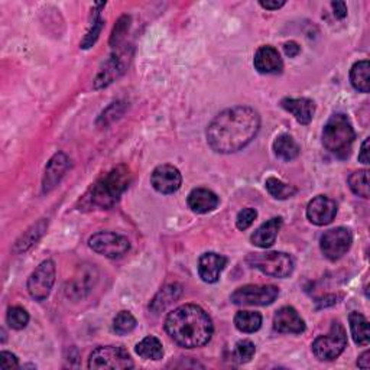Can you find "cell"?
Listing matches in <instances>:
<instances>
[{"label": "cell", "mask_w": 370, "mask_h": 370, "mask_svg": "<svg viewBox=\"0 0 370 370\" xmlns=\"http://www.w3.org/2000/svg\"><path fill=\"white\" fill-rule=\"evenodd\" d=\"M260 129L259 113L248 106L231 107L215 116L207 128L208 146L217 153H235L248 146Z\"/></svg>", "instance_id": "obj_1"}, {"label": "cell", "mask_w": 370, "mask_h": 370, "mask_svg": "<svg viewBox=\"0 0 370 370\" xmlns=\"http://www.w3.org/2000/svg\"><path fill=\"white\" fill-rule=\"evenodd\" d=\"M165 330L178 346L198 349L211 340L214 326L210 315L202 306L185 304L168 314Z\"/></svg>", "instance_id": "obj_2"}, {"label": "cell", "mask_w": 370, "mask_h": 370, "mask_svg": "<svg viewBox=\"0 0 370 370\" xmlns=\"http://www.w3.org/2000/svg\"><path fill=\"white\" fill-rule=\"evenodd\" d=\"M130 181L132 174L126 165H119L113 168L112 171L91 185V188L83 197V207H95L101 210L112 208L119 202L120 195L129 188Z\"/></svg>", "instance_id": "obj_3"}, {"label": "cell", "mask_w": 370, "mask_h": 370, "mask_svg": "<svg viewBox=\"0 0 370 370\" xmlns=\"http://www.w3.org/2000/svg\"><path fill=\"white\" fill-rule=\"evenodd\" d=\"M354 139H356V132L344 113L333 115L324 126L322 145L337 158H349Z\"/></svg>", "instance_id": "obj_4"}, {"label": "cell", "mask_w": 370, "mask_h": 370, "mask_svg": "<svg viewBox=\"0 0 370 370\" xmlns=\"http://www.w3.org/2000/svg\"><path fill=\"white\" fill-rule=\"evenodd\" d=\"M246 260L252 268L272 278H286L294 271V260L284 252L251 253Z\"/></svg>", "instance_id": "obj_5"}, {"label": "cell", "mask_w": 370, "mask_h": 370, "mask_svg": "<svg viewBox=\"0 0 370 370\" xmlns=\"http://www.w3.org/2000/svg\"><path fill=\"white\" fill-rule=\"evenodd\" d=\"M347 346V334L340 322L331 324L330 333L317 337L313 343V353L321 362L335 360Z\"/></svg>", "instance_id": "obj_6"}, {"label": "cell", "mask_w": 370, "mask_h": 370, "mask_svg": "<svg viewBox=\"0 0 370 370\" xmlns=\"http://www.w3.org/2000/svg\"><path fill=\"white\" fill-rule=\"evenodd\" d=\"M90 369H132L133 360L130 354L119 346H104L97 347L90 354L88 359Z\"/></svg>", "instance_id": "obj_7"}, {"label": "cell", "mask_w": 370, "mask_h": 370, "mask_svg": "<svg viewBox=\"0 0 370 370\" xmlns=\"http://www.w3.org/2000/svg\"><path fill=\"white\" fill-rule=\"evenodd\" d=\"M88 246L101 256L117 259L129 252L130 242L128 237L113 231H99L88 239Z\"/></svg>", "instance_id": "obj_8"}, {"label": "cell", "mask_w": 370, "mask_h": 370, "mask_svg": "<svg viewBox=\"0 0 370 370\" xmlns=\"http://www.w3.org/2000/svg\"><path fill=\"white\" fill-rule=\"evenodd\" d=\"M280 295V288L275 285H244L237 288L230 300L236 305H271Z\"/></svg>", "instance_id": "obj_9"}, {"label": "cell", "mask_w": 370, "mask_h": 370, "mask_svg": "<svg viewBox=\"0 0 370 370\" xmlns=\"http://www.w3.org/2000/svg\"><path fill=\"white\" fill-rule=\"evenodd\" d=\"M55 264L52 260H43L42 264L30 273L28 280L29 295L37 301H45L50 297L55 284Z\"/></svg>", "instance_id": "obj_10"}, {"label": "cell", "mask_w": 370, "mask_h": 370, "mask_svg": "<svg viewBox=\"0 0 370 370\" xmlns=\"http://www.w3.org/2000/svg\"><path fill=\"white\" fill-rule=\"evenodd\" d=\"M351 243V231L346 227H335L321 236L320 249L329 260H338L349 252Z\"/></svg>", "instance_id": "obj_11"}, {"label": "cell", "mask_w": 370, "mask_h": 370, "mask_svg": "<svg viewBox=\"0 0 370 370\" xmlns=\"http://www.w3.org/2000/svg\"><path fill=\"white\" fill-rule=\"evenodd\" d=\"M150 184L161 194H174L181 188L182 175L174 165H159L153 169Z\"/></svg>", "instance_id": "obj_12"}, {"label": "cell", "mask_w": 370, "mask_h": 370, "mask_svg": "<svg viewBox=\"0 0 370 370\" xmlns=\"http://www.w3.org/2000/svg\"><path fill=\"white\" fill-rule=\"evenodd\" d=\"M337 214V204L327 195H317L306 206V217L315 226L330 224Z\"/></svg>", "instance_id": "obj_13"}, {"label": "cell", "mask_w": 370, "mask_h": 370, "mask_svg": "<svg viewBox=\"0 0 370 370\" xmlns=\"http://www.w3.org/2000/svg\"><path fill=\"white\" fill-rule=\"evenodd\" d=\"M273 330L281 334H301L305 331V321L294 306H282L273 315Z\"/></svg>", "instance_id": "obj_14"}, {"label": "cell", "mask_w": 370, "mask_h": 370, "mask_svg": "<svg viewBox=\"0 0 370 370\" xmlns=\"http://www.w3.org/2000/svg\"><path fill=\"white\" fill-rule=\"evenodd\" d=\"M227 265V257L219 253L208 252L198 259V275L207 284H215Z\"/></svg>", "instance_id": "obj_15"}, {"label": "cell", "mask_w": 370, "mask_h": 370, "mask_svg": "<svg viewBox=\"0 0 370 370\" xmlns=\"http://www.w3.org/2000/svg\"><path fill=\"white\" fill-rule=\"evenodd\" d=\"M129 57L126 52H119L117 55H112L106 61L103 68L99 71L96 80H95V88H103L112 84L119 75L123 74L125 68L128 67Z\"/></svg>", "instance_id": "obj_16"}, {"label": "cell", "mask_w": 370, "mask_h": 370, "mask_svg": "<svg viewBox=\"0 0 370 370\" xmlns=\"http://www.w3.org/2000/svg\"><path fill=\"white\" fill-rule=\"evenodd\" d=\"M68 168H70V159L66 153L63 152L55 153L45 168V174L42 179V190L45 194L52 191L57 187L58 182L66 175Z\"/></svg>", "instance_id": "obj_17"}, {"label": "cell", "mask_w": 370, "mask_h": 370, "mask_svg": "<svg viewBox=\"0 0 370 370\" xmlns=\"http://www.w3.org/2000/svg\"><path fill=\"white\" fill-rule=\"evenodd\" d=\"M253 64L260 74H278L284 68V61L280 52L271 45L260 46L255 54Z\"/></svg>", "instance_id": "obj_18"}, {"label": "cell", "mask_w": 370, "mask_h": 370, "mask_svg": "<svg viewBox=\"0 0 370 370\" xmlns=\"http://www.w3.org/2000/svg\"><path fill=\"white\" fill-rule=\"evenodd\" d=\"M281 106L286 112H289L292 116L297 119L301 125H310L314 113H315V104L310 99H284L281 101Z\"/></svg>", "instance_id": "obj_19"}, {"label": "cell", "mask_w": 370, "mask_h": 370, "mask_svg": "<svg viewBox=\"0 0 370 370\" xmlns=\"http://www.w3.org/2000/svg\"><path fill=\"white\" fill-rule=\"evenodd\" d=\"M188 207L197 214H206L217 208L220 199L217 194L207 188H195L188 194Z\"/></svg>", "instance_id": "obj_20"}, {"label": "cell", "mask_w": 370, "mask_h": 370, "mask_svg": "<svg viewBox=\"0 0 370 370\" xmlns=\"http://www.w3.org/2000/svg\"><path fill=\"white\" fill-rule=\"evenodd\" d=\"M282 227V219L281 217H273L268 220L266 223L262 224L255 233L252 235L251 240L255 246L262 249H268L275 243L278 233Z\"/></svg>", "instance_id": "obj_21"}, {"label": "cell", "mask_w": 370, "mask_h": 370, "mask_svg": "<svg viewBox=\"0 0 370 370\" xmlns=\"http://www.w3.org/2000/svg\"><path fill=\"white\" fill-rule=\"evenodd\" d=\"M273 152L276 158H280L285 162H289L292 159H295L300 157L301 148L297 144V141L291 135L282 133L275 139L273 142Z\"/></svg>", "instance_id": "obj_22"}, {"label": "cell", "mask_w": 370, "mask_h": 370, "mask_svg": "<svg viewBox=\"0 0 370 370\" xmlns=\"http://www.w3.org/2000/svg\"><path fill=\"white\" fill-rule=\"evenodd\" d=\"M349 322H350V331H351V337L354 343H356L358 346H367L370 340L367 318L358 311H353L349 315Z\"/></svg>", "instance_id": "obj_23"}, {"label": "cell", "mask_w": 370, "mask_h": 370, "mask_svg": "<svg viewBox=\"0 0 370 370\" xmlns=\"http://www.w3.org/2000/svg\"><path fill=\"white\" fill-rule=\"evenodd\" d=\"M181 286L178 284H171V285H166L165 288H162L157 297L152 300V302L149 304V308L150 310L158 314L161 311H164L165 308L169 305V304H173L175 300L179 298L181 295Z\"/></svg>", "instance_id": "obj_24"}, {"label": "cell", "mask_w": 370, "mask_h": 370, "mask_svg": "<svg viewBox=\"0 0 370 370\" xmlns=\"http://www.w3.org/2000/svg\"><path fill=\"white\" fill-rule=\"evenodd\" d=\"M135 350L139 356L146 360H161L164 358L162 343L159 342V338L153 335L145 337L142 342H139L136 344Z\"/></svg>", "instance_id": "obj_25"}, {"label": "cell", "mask_w": 370, "mask_h": 370, "mask_svg": "<svg viewBox=\"0 0 370 370\" xmlns=\"http://www.w3.org/2000/svg\"><path fill=\"white\" fill-rule=\"evenodd\" d=\"M369 61H358L350 70V81L351 86L360 92H369L370 90V79H369Z\"/></svg>", "instance_id": "obj_26"}, {"label": "cell", "mask_w": 370, "mask_h": 370, "mask_svg": "<svg viewBox=\"0 0 370 370\" xmlns=\"http://www.w3.org/2000/svg\"><path fill=\"white\" fill-rule=\"evenodd\" d=\"M235 326L242 333H255L262 327V315L256 311H239L235 315Z\"/></svg>", "instance_id": "obj_27"}, {"label": "cell", "mask_w": 370, "mask_h": 370, "mask_svg": "<svg viewBox=\"0 0 370 370\" xmlns=\"http://www.w3.org/2000/svg\"><path fill=\"white\" fill-rule=\"evenodd\" d=\"M46 226H48V222H45V220H41L39 223L34 224L26 231V233H23L21 236V239L17 242V244H14V251L25 252L26 249H29L30 246H32L43 235Z\"/></svg>", "instance_id": "obj_28"}, {"label": "cell", "mask_w": 370, "mask_h": 370, "mask_svg": "<svg viewBox=\"0 0 370 370\" xmlns=\"http://www.w3.org/2000/svg\"><path fill=\"white\" fill-rule=\"evenodd\" d=\"M265 187H266L268 193L276 199H288L291 197H294L298 191L295 187H292V185H288L275 177H269L266 179Z\"/></svg>", "instance_id": "obj_29"}, {"label": "cell", "mask_w": 370, "mask_h": 370, "mask_svg": "<svg viewBox=\"0 0 370 370\" xmlns=\"http://www.w3.org/2000/svg\"><path fill=\"white\" fill-rule=\"evenodd\" d=\"M349 187L353 191V194H356L358 197L362 198H369V171L367 169H360V171L353 173L349 179Z\"/></svg>", "instance_id": "obj_30"}, {"label": "cell", "mask_w": 370, "mask_h": 370, "mask_svg": "<svg viewBox=\"0 0 370 370\" xmlns=\"http://www.w3.org/2000/svg\"><path fill=\"white\" fill-rule=\"evenodd\" d=\"M103 18H101V14H100V10H95V17H92V22L87 30V34L81 42V48L83 50H88L91 48L92 45L96 43L100 32H101V29H103Z\"/></svg>", "instance_id": "obj_31"}, {"label": "cell", "mask_w": 370, "mask_h": 370, "mask_svg": "<svg viewBox=\"0 0 370 370\" xmlns=\"http://www.w3.org/2000/svg\"><path fill=\"white\" fill-rule=\"evenodd\" d=\"M136 318L129 311H120L113 320V330L119 335H126L136 329Z\"/></svg>", "instance_id": "obj_32"}, {"label": "cell", "mask_w": 370, "mask_h": 370, "mask_svg": "<svg viewBox=\"0 0 370 370\" xmlns=\"http://www.w3.org/2000/svg\"><path fill=\"white\" fill-rule=\"evenodd\" d=\"M6 321L9 327L13 330H23L29 322V314L22 306H12L8 310Z\"/></svg>", "instance_id": "obj_33"}, {"label": "cell", "mask_w": 370, "mask_h": 370, "mask_svg": "<svg viewBox=\"0 0 370 370\" xmlns=\"http://www.w3.org/2000/svg\"><path fill=\"white\" fill-rule=\"evenodd\" d=\"M130 28V17L125 14V17H121L117 23L113 28V32L110 37V45L112 46H119L120 42L125 39V35L128 34V30Z\"/></svg>", "instance_id": "obj_34"}, {"label": "cell", "mask_w": 370, "mask_h": 370, "mask_svg": "<svg viewBox=\"0 0 370 370\" xmlns=\"http://www.w3.org/2000/svg\"><path fill=\"white\" fill-rule=\"evenodd\" d=\"M255 353H256V347H255V344L251 340H240V342H237L235 354H236V359L240 363H248V362H251L252 358L255 356Z\"/></svg>", "instance_id": "obj_35"}, {"label": "cell", "mask_w": 370, "mask_h": 370, "mask_svg": "<svg viewBox=\"0 0 370 370\" xmlns=\"http://www.w3.org/2000/svg\"><path fill=\"white\" fill-rule=\"evenodd\" d=\"M257 217V211L255 208H244L242 210L236 217V226L239 230L249 228Z\"/></svg>", "instance_id": "obj_36"}, {"label": "cell", "mask_w": 370, "mask_h": 370, "mask_svg": "<svg viewBox=\"0 0 370 370\" xmlns=\"http://www.w3.org/2000/svg\"><path fill=\"white\" fill-rule=\"evenodd\" d=\"M19 367V360L13 353L2 351L0 353V369L2 370H12Z\"/></svg>", "instance_id": "obj_37"}, {"label": "cell", "mask_w": 370, "mask_h": 370, "mask_svg": "<svg viewBox=\"0 0 370 370\" xmlns=\"http://www.w3.org/2000/svg\"><path fill=\"white\" fill-rule=\"evenodd\" d=\"M284 51H285L286 57L295 58L301 52V46L295 41H289V42L284 43Z\"/></svg>", "instance_id": "obj_38"}, {"label": "cell", "mask_w": 370, "mask_h": 370, "mask_svg": "<svg viewBox=\"0 0 370 370\" xmlns=\"http://www.w3.org/2000/svg\"><path fill=\"white\" fill-rule=\"evenodd\" d=\"M331 8L337 19H344L347 17V6L344 2H333Z\"/></svg>", "instance_id": "obj_39"}, {"label": "cell", "mask_w": 370, "mask_h": 370, "mask_svg": "<svg viewBox=\"0 0 370 370\" xmlns=\"http://www.w3.org/2000/svg\"><path fill=\"white\" fill-rule=\"evenodd\" d=\"M259 5L266 9V10H278V9H281L282 6H285V2H278V0H275V2H271V0H260Z\"/></svg>", "instance_id": "obj_40"}, {"label": "cell", "mask_w": 370, "mask_h": 370, "mask_svg": "<svg viewBox=\"0 0 370 370\" xmlns=\"http://www.w3.org/2000/svg\"><path fill=\"white\" fill-rule=\"evenodd\" d=\"M359 161L364 165L369 164V137L364 139V142L362 145V149H360V153H359Z\"/></svg>", "instance_id": "obj_41"}, {"label": "cell", "mask_w": 370, "mask_h": 370, "mask_svg": "<svg viewBox=\"0 0 370 370\" xmlns=\"http://www.w3.org/2000/svg\"><path fill=\"white\" fill-rule=\"evenodd\" d=\"M369 358H370V353L364 351L362 356L359 358V360H358V366L362 367V369H369L370 367V359Z\"/></svg>", "instance_id": "obj_42"}]
</instances>
